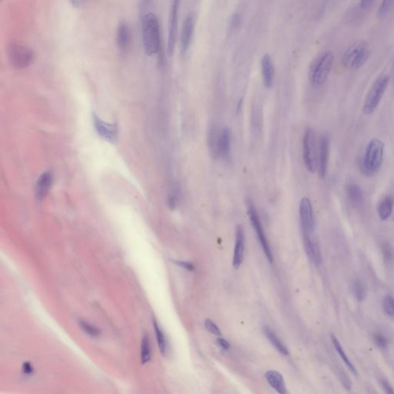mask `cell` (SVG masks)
<instances>
[{
	"instance_id": "cell-32",
	"label": "cell",
	"mask_w": 394,
	"mask_h": 394,
	"mask_svg": "<svg viewBox=\"0 0 394 394\" xmlns=\"http://www.w3.org/2000/svg\"><path fill=\"white\" fill-rule=\"evenodd\" d=\"M383 259L387 264H391L394 260V250L389 243H385L382 246Z\"/></svg>"
},
{
	"instance_id": "cell-10",
	"label": "cell",
	"mask_w": 394,
	"mask_h": 394,
	"mask_svg": "<svg viewBox=\"0 0 394 394\" xmlns=\"http://www.w3.org/2000/svg\"><path fill=\"white\" fill-rule=\"evenodd\" d=\"M300 219L303 234H312L315 229L314 210L308 197L302 198L300 204Z\"/></svg>"
},
{
	"instance_id": "cell-6",
	"label": "cell",
	"mask_w": 394,
	"mask_h": 394,
	"mask_svg": "<svg viewBox=\"0 0 394 394\" xmlns=\"http://www.w3.org/2000/svg\"><path fill=\"white\" fill-rule=\"evenodd\" d=\"M303 161L309 172L314 173L318 170V149L314 131L308 129L303 140Z\"/></svg>"
},
{
	"instance_id": "cell-9",
	"label": "cell",
	"mask_w": 394,
	"mask_h": 394,
	"mask_svg": "<svg viewBox=\"0 0 394 394\" xmlns=\"http://www.w3.org/2000/svg\"><path fill=\"white\" fill-rule=\"evenodd\" d=\"M180 0H171L169 16V33H168L167 53L169 56L173 54L177 42L178 30L179 10Z\"/></svg>"
},
{
	"instance_id": "cell-7",
	"label": "cell",
	"mask_w": 394,
	"mask_h": 394,
	"mask_svg": "<svg viewBox=\"0 0 394 394\" xmlns=\"http://www.w3.org/2000/svg\"><path fill=\"white\" fill-rule=\"evenodd\" d=\"M7 53L12 65L17 69L27 68L31 65L34 60V53L33 50L21 44H10Z\"/></svg>"
},
{
	"instance_id": "cell-20",
	"label": "cell",
	"mask_w": 394,
	"mask_h": 394,
	"mask_svg": "<svg viewBox=\"0 0 394 394\" xmlns=\"http://www.w3.org/2000/svg\"><path fill=\"white\" fill-rule=\"evenodd\" d=\"M346 196L353 207H358L363 204V192L362 188L355 183H351L346 187Z\"/></svg>"
},
{
	"instance_id": "cell-38",
	"label": "cell",
	"mask_w": 394,
	"mask_h": 394,
	"mask_svg": "<svg viewBox=\"0 0 394 394\" xmlns=\"http://www.w3.org/2000/svg\"><path fill=\"white\" fill-rule=\"evenodd\" d=\"M381 385L385 392H388V393H393L394 390L392 389V386H390V384L386 380H382Z\"/></svg>"
},
{
	"instance_id": "cell-26",
	"label": "cell",
	"mask_w": 394,
	"mask_h": 394,
	"mask_svg": "<svg viewBox=\"0 0 394 394\" xmlns=\"http://www.w3.org/2000/svg\"><path fill=\"white\" fill-rule=\"evenodd\" d=\"M351 293L353 296L355 297L356 300L359 302H363L366 297V287L363 285L361 281L356 279L351 282Z\"/></svg>"
},
{
	"instance_id": "cell-36",
	"label": "cell",
	"mask_w": 394,
	"mask_h": 394,
	"mask_svg": "<svg viewBox=\"0 0 394 394\" xmlns=\"http://www.w3.org/2000/svg\"><path fill=\"white\" fill-rule=\"evenodd\" d=\"M177 265L180 266V267H183L186 270H189V271H192L194 270L193 265L191 262H184V261H174Z\"/></svg>"
},
{
	"instance_id": "cell-1",
	"label": "cell",
	"mask_w": 394,
	"mask_h": 394,
	"mask_svg": "<svg viewBox=\"0 0 394 394\" xmlns=\"http://www.w3.org/2000/svg\"><path fill=\"white\" fill-rule=\"evenodd\" d=\"M143 47L148 56L157 54L160 50V33L158 18L154 13H147L142 22Z\"/></svg>"
},
{
	"instance_id": "cell-29",
	"label": "cell",
	"mask_w": 394,
	"mask_h": 394,
	"mask_svg": "<svg viewBox=\"0 0 394 394\" xmlns=\"http://www.w3.org/2000/svg\"><path fill=\"white\" fill-rule=\"evenodd\" d=\"M383 311L386 315L394 319V297L390 295H386L382 301Z\"/></svg>"
},
{
	"instance_id": "cell-23",
	"label": "cell",
	"mask_w": 394,
	"mask_h": 394,
	"mask_svg": "<svg viewBox=\"0 0 394 394\" xmlns=\"http://www.w3.org/2000/svg\"><path fill=\"white\" fill-rule=\"evenodd\" d=\"M264 332L267 338L268 339L269 341L271 343V344L277 349L278 352L280 353L281 354L284 356H287L289 354V351L283 343L279 340V337H277L274 331L269 327V326H265L264 327Z\"/></svg>"
},
{
	"instance_id": "cell-21",
	"label": "cell",
	"mask_w": 394,
	"mask_h": 394,
	"mask_svg": "<svg viewBox=\"0 0 394 394\" xmlns=\"http://www.w3.org/2000/svg\"><path fill=\"white\" fill-rule=\"evenodd\" d=\"M394 199L391 195H386L380 201L377 206V213L381 221H387L392 213Z\"/></svg>"
},
{
	"instance_id": "cell-27",
	"label": "cell",
	"mask_w": 394,
	"mask_h": 394,
	"mask_svg": "<svg viewBox=\"0 0 394 394\" xmlns=\"http://www.w3.org/2000/svg\"><path fill=\"white\" fill-rule=\"evenodd\" d=\"M151 346L149 337L147 335L143 336L141 342V362L143 364H146L151 360Z\"/></svg>"
},
{
	"instance_id": "cell-13",
	"label": "cell",
	"mask_w": 394,
	"mask_h": 394,
	"mask_svg": "<svg viewBox=\"0 0 394 394\" xmlns=\"http://www.w3.org/2000/svg\"><path fill=\"white\" fill-rule=\"evenodd\" d=\"M245 251V233L242 226H238L236 230V242H235L234 254H233V265L235 269H238L242 264Z\"/></svg>"
},
{
	"instance_id": "cell-39",
	"label": "cell",
	"mask_w": 394,
	"mask_h": 394,
	"mask_svg": "<svg viewBox=\"0 0 394 394\" xmlns=\"http://www.w3.org/2000/svg\"><path fill=\"white\" fill-rule=\"evenodd\" d=\"M217 343L224 349H228L230 348V343L224 340V339L219 338L217 340Z\"/></svg>"
},
{
	"instance_id": "cell-15",
	"label": "cell",
	"mask_w": 394,
	"mask_h": 394,
	"mask_svg": "<svg viewBox=\"0 0 394 394\" xmlns=\"http://www.w3.org/2000/svg\"><path fill=\"white\" fill-rule=\"evenodd\" d=\"M311 234H303L305 251L311 262L316 266L321 264V252L317 243L311 236Z\"/></svg>"
},
{
	"instance_id": "cell-2",
	"label": "cell",
	"mask_w": 394,
	"mask_h": 394,
	"mask_svg": "<svg viewBox=\"0 0 394 394\" xmlns=\"http://www.w3.org/2000/svg\"><path fill=\"white\" fill-rule=\"evenodd\" d=\"M384 149V143L380 139H372L368 143L362 162V169L365 175L372 177L380 170L383 165Z\"/></svg>"
},
{
	"instance_id": "cell-18",
	"label": "cell",
	"mask_w": 394,
	"mask_h": 394,
	"mask_svg": "<svg viewBox=\"0 0 394 394\" xmlns=\"http://www.w3.org/2000/svg\"><path fill=\"white\" fill-rule=\"evenodd\" d=\"M231 150V136L228 128L221 129L220 135L219 146H218V157L227 159L230 157Z\"/></svg>"
},
{
	"instance_id": "cell-25",
	"label": "cell",
	"mask_w": 394,
	"mask_h": 394,
	"mask_svg": "<svg viewBox=\"0 0 394 394\" xmlns=\"http://www.w3.org/2000/svg\"><path fill=\"white\" fill-rule=\"evenodd\" d=\"M221 129L216 126H212L209 134L208 143L210 152L214 157H218V146H219L220 135Z\"/></svg>"
},
{
	"instance_id": "cell-24",
	"label": "cell",
	"mask_w": 394,
	"mask_h": 394,
	"mask_svg": "<svg viewBox=\"0 0 394 394\" xmlns=\"http://www.w3.org/2000/svg\"><path fill=\"white\" fill-rule=\"evenodd\" d=\"M331 340H332L333 345H334V348H335L336 351H337V354L340 355V358L342 359L343 363L346 364V366H347L348 369H349V371H351L352 374H354V375H357V369H356L355 366H354L352 362L349 360V357L346 355V352H345L344 349H343V346L340 344V341L337 340V337L334 335H331Z\"/></svg>"
},
{
	"instance_id": "cell-35",
	"label": "cell",
	"mask_w": 394,
	"mask_h": 394,
	"mask_svg": "<svg viewBox=\"0 0 394 394\" xmlns=\"http://www.w3.org/2000/svg\"><path fill=\"white\" fill-rule=\"evenodd\" d=\"M22 370L25 375L30 376L32 375L34 372V368H33V365L29 362H26L23 364Z\"/></svg>"
},
{
	"instance_id": "cell-37",
	"label": "cell",
	"mask_w": 394,
	"mask_h": 394,
	"mask_svg": "<svg viewBox=\"0 0 394 394\" xmlns=\"http://www.w3.org/2000/svg\"><path fill=\"white\" fill-rule=\"evenodd\" d=\"M375 0H360V7L362 10H367L374 4Z\"/></svg>"
},
{
	"instance_id": "cell-12",
	"label": "cell",
	"mask_w": 394,
	"mask_h": 394,
	"mask_svg": "<svg viewBox=\"0 0 394 394\" xmlns=\"http://www.w3.org/2000/svg\"><path fill=\"white\" fill-rule=\"evenodd\" d=\"M330 155V140L326 135L320 137L318 147V172L320 177L323 178L327 171L328 160Z\"/></svg>"
},
{
	"instance_id": "cell-22",
	"label": "cell",
	"mask_w": 394,
	"mask_h": 394,
	"mask_svg": "<svg viewBox=\"0 0 394 394\" xmlns=\"http://www.w3.org/2000/svg\"><path fill=\"white\" fill-rule=\"evenodd\" d=\"M265 376L267 381L275 390L280 394L287 393L283 377L279 372L276 370H269L266 373Z\"/></svg>"
},
{
	"instance_id": "cell-14",
	"label": "cell",
	"mask_w": 394,
	"mask_h": 394,
	"mask_svg": "<svg viewBox=\"0 0 394 394\" xmlns=\"http://www.w3.org/2000/svg\"><path fill=\"white\" fill-rule=\"evenodd\" d=\"M194 24L192 16H189L186 18L182 27L181 38H180V50L183 56L187 53L192 40V33H193Z\"/></svg>"
},
{
	"instance_id": "cell-3",
	"label": "cell",
	"mask_w": 394,
	"mask_h": 394,
	"mask_svg": "<svg viewBox=\"0 0 394 394\" xmlns=\"http://www.w3.org/2000/svg\"><path fill=\"white\" fill-rule=\"evenodd\" d=\"M370 56L369 44L366 41L359 40L354 42L345 52L343 63L351 70H357L363 67Z\"/></svg>"
},
{
	"instance_id": "cell-33",
	"label": "cell",
	"mask_w": 394,
	"mask_h": 394,
	"mask_svg": "<svg viewBox=\"0 0 394 394\" xmlns=\"http://www.w3.org/2000/svg\"><path fill=\"white\" fill-rule=\"evenodd\" d=\"M373 340H374V343L377 345L378 347L381 348V349H386L388 346V341L386 340V337L380 334V333L377 332L373 335Z\"/></svg>"
},
{
	"instance_id": "cell-4",
	"label": "cell",
	"mask_w": 394,
	"mask_h": 394,
	"mask_svg": "<svg viewBox=\"0 0 394 394\" xmlns=\"http://www.w3.org/2000/svg\"><path fill=\"white\" fill-rule=\"evenodd\" d=\"M334 60V54L326 52L314 61L310 70V80L314 86H321L325 83L332 70Z\"/></svg>"
},
{
	"instance_id": "cell-16",
	"label": "cell",
	"mask_w": 394,
	"mask_h": 394,
	"mask_svg": "<svg viewBox=\"0 0 394 394\" xmlns=\"http://www.w3.org/2000/svg\"><path fill=\"white\" fill-rule=\"evenodd\" d=\"M261 70H262V80L267 88H270L274 81V67L271 56L269 54L262 56L261 59Z\"/></svg>"
},
{
	"instance_id": "cell-19",
	"label": "cell",
	"mask_w": 394,
	"mask_h": 394,
	"mask_svg": "<svg viewBox=\"0 0 394 394\" xmlns=\"http://www.w3.org/2000/svg\"><path fill=\"white\" fill-rule=\"evenodd\" d=\"M131 40L130 29L126 23L119 24L117 32V43L121 51H126L129 48Z\"/></svg>"
},
{
	"instance_id": "cell-34",
	"label": "cell",
	"mask_w": 394,
	"mask_h": 394,
	"mask_svg": "<svg viewBox=\"0 0 394 394\" xmlns=\"http://www.w3.org/2000/svg\"><path fill=\"white\" fill-rule=\"evenodd\" d=\"M205 326L211 334H214L216 336H221V331L219 329L217 326L213 323L210 319H207L205 320Z\"/></svg>"
},
{
	"instance_id": "cell-5",
	"label": "cell",
	"mask_w": 394,
	"mask_h": 394,
	"mask_svg": "<svg viewBox=\"0 0 394 394\" xmlns=\"http://www.w3.org/2000/svg\"><path fill=\"white\" fill-rule=\"evenodd\" d=\"M389 80V76L386 75H381L376 79L365 99L363 106V113L365 115L369 116L375 112L387 89Z\"/></svg>"
},
{
	"instance_id": "cell-11",
	"label": "cell",
	"mask_w": 394,
	"mask_h": 394,
	"mask_svg": "<svg viewBox=\"0 0 394 394\" xmlns=\"http://www.w3.org/2000/svg\"><path fill=\"white\" fill-rule=\"evenodd\" d=\"M93 124L98 134H100L104 140L111 143H115L117 141L118 138V129L116 125L103 122L96 114L93 115Z\"/></svg>"
},
{
	"instance_id": "cell-17",
	"label": "cell",
	"mask_w": 394,
	"mask_h": 394,
	"mask_svg": "<svg viewBox=\"0 0 394 394\" xmlns=\"http://www.w3.org/2000/svg\"><path fill=\"white\" fill-rule=\"evenodd\" d=\"M53 183V177L50 172H45L42 174L39 180L36 181L35 187V193L36 198L39 201L44 199L48 194Z\"/></svg>"
},
{
	"instance_id": "cell-28",
	"label": "cell",
	"mask_w": 394,
	"mask_h": 394,
	"mask_svg": "<svg viewBox=\"0 0 394 394\" xmlns=\"http://www.w3.org/2000/svg\"><path fill=\"white\" fill-rule=\"evenodd\" d=\"M154 331H155L156 336H157V343H158L159 348H160V352L163 355H165L166 352V348H167V343H166V337H165L164 334H163L162 330L160 329L158 323L156 321V320H154Z\"/></svg>"
},
{
	"instance_id": "cell-8",
	"label": "cell",
	"mask_w": 394,
	"mask_h": 394,
	"mask_svg": "<svg viewBox=\"0 0 394 394\" xmlns=\"http://www.w3.org/2000/svg\"><path fill=\"white\" fill-rule=\"evenodd\" d=\"M247 210H248L249 217L251 221L252 226L257 235L258 239L260 243L261 247H262L264 253L267 256V259L272 264L273 261V253H272L271 249H270V244L266 237L265 232L262 228V224H261L260 218L258 214L257 210L255 207L254 204L251 200L247 201Z\"/></svg>"
},
{
	"instance_id": "cell-30",
	"label": "cell",
	"mask_w": 394,
	"mask_h": 394,
	"mask_svg": "<svg viewBox=\"0 0 394 394\" xmlns=\"http://www.w3.org/2000/svg\"><path fill=\"white\" fill-rule=\"evenodd\" d=\"M79 325L80 326L81 329L88 334L90 337H100L101 334V331L98 329L96 326L90 324L88 322L84 321V320H79Z\"/></svg>"
},
{
	"instance_id": "cell-40",
	"label": "cell",
	"mask_w": 394,
	"mask_h": 394,
	"mask_svg": "<svg viewBox=\"0 0 394 394\" xmlns=\"http://www.w3.org/2000/svg\"><path fill=\"white\" fill-rule=\"evenodd\" d=\"M85 1V0H70V4H72L73 7H76V8L82 7Z\"/></svg>"
},
{
	"instance_id": "cell-31",
	"label": "cell",
	"mask_w": 394,
	"mask_h": 394,
	"mask_svg": "<svg viewBox=\"0 0 394 394\" xmlns=\"http://www.w3.org/2000/svg\"><path fill=\"white\" fill-rule=\"evenodd\" d=\"M394 5V0H383L378 10V16L380 19H384L388 16Z\"/></svg>"
}]
</instances>
